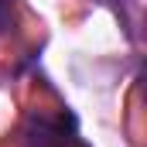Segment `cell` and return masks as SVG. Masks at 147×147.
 <instances>
[{
    "label": "cell",
    "instance_id": "cell-1",
    "mask_svg": "<svg viewBox=\"0 0 147 147\" xmlns=\"http://www.w3.org/2000/svg\"><path fill=\"white\" fill-rule=\"evenodd\" d=\"M69 134L62 120H48V116H34L28 134H24V147H69Z\"/></svg>",
    "mask_w": 147,
    "mask_h": 147
}]
</instances>
